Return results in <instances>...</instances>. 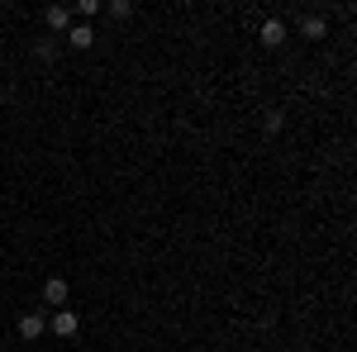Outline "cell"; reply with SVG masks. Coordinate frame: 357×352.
Wrapping results in <instances>:
<instances>
[{
	"instance_id": "obj_5",
	"label": "cell",
	"mask_w": 357,
	"mask_h": 352,
	"mask_svg": "<svg viewBox=\"0 0 357 352\" xmlns=\"http://www.w3.org/2000/svg\"><path fill=\"white\" fill-rule=\"evenodd\" d=\"M67 296H72V291H67V281H62V276H48V281H43V305L67 309Z\"/></svg>"
},
{
	"instance_id": "obj_9",
	"label": "cell",
	"mask_w": 357,
	"mask_h": 352,
	"mask_svg": "<svg viewBox=\"0 0 357 352\" xmlns=\"http://www.w3.org/2000/svg\"><path fill=\"white\" fill-rule=\"evenodd\" d=\"M77 15H82L86 24H91V20H96V15H100V0H82V5H77Z\"/></svg>"
},
{
	"instance_id": "obj_3",
	"label": "cell",
	"mask_w": 357,
	"mask_h": 352,
	"mask_svg": "<svg viewBox=\"0 0 357 352\" xmlns=\"http://www.w3.org/2000/svg\"><path fill=\"white\" fill-rule=\"evenodd\" d=\"M48 333V314H38V309H29V314H20V338H43Z\"/></svg>"
},
{
	"instance_id": "obj_11",
	"label": "cell",
	"mask_w": 357,
	"mask_h": 352,
	"mask_svg": "<svg viewBox=\"0 0 357 352\" xmlns=\"http://www.w3.org/2000/svg\"><path fill=\"white\" fill-rule=\"evenodd\" d=\"M262 124H267V134H276V129H281V109H267V119H262Z\"/></svg>"
},
{
	"instance_id": "obj_1",
	"label": "cell",
	"mask_w": 357,
	"mask_h": 352,
	"mask_svg": "<svg viewBox=\"0 0 357 352\" xmlns=\"http://www.w3.org/2000/svg\"><path fill=\"white\" fill-rule=\"evenodd\" d=\"M286 33H291V29H286V20H262V29H257V43H262V48H281V43H286Z\"/></svg>"
},
{
	"instance_id": "obj_2",
	"label": "cell",
	"mask_w": 357,
	"mask_h": 352,
	"mask_svg": "<svg viewBox=\"0 0 357 352\" xmlns=\"http://www.w3.org/2000/svg\"><path fill=\"white\" fill-rule=\"evenodd\" d=\"M48 328H53L57 338H77V333H82V319H77L72 309H57L53 319H48Z\"/></svg>"
},
{
	"instance_id": "obj_10",
	"label": "cell",
	"mask_w": 357,
	"mask_h": 352,
	"mask_svg": "<svg viewBox=\"0 0 357 352\" xmlns=\"http://www.w3.org/2000/svg\"><path fill=\"white\" fill-rule=\"evenodd\" d=\"M110 15H114V20H129V15H134V5H129V0H110Z\"/></svg>"
},
{
	"instance_id": "obj_6",
	"label": "cell",
	"mask_w": 357,
	"mask_h": 352,
	"mask_svg": "<svg viewBox=\"0 0 357 352\" xmlns=\"http://www.w3.org/2000/svg\"><path fill=\"white\" fill-rule=\"evenodd\" d=\"M43 24L53 29V33H67V29H72V10H67V5H48V10H43Z\"/></svg>"
},
{
	"instance_id": "obj_4",
	"label": "cell",
	"mask_w": 357,
	"mask_h": 352,
	"mask_svg": "<svg viewBox=\"0 0 357 352\" xmlns=\"http://www.w3.org/2000/svg\"><path fill=\"white\" fill-rule=\"evenodd\" d=\"M62 38H67V48H77V53L96 48V29H91V24H72L67 33H62Z\"/></svg>"
},
{
	"instance_id": "obj_8",
	"label": "cell",
	"mask_w": 357,
	"mask_h": 352,
	"mask_svg": "<svg viewBox=\"0 0 357 352\" xmlns=\"http://www.w3.org/2000/svg\"><path fill=\"white\" fill-rule=\"evenodd\" d=\"M33 53H38V62H53V57H57V38H43Z\"/></svg>"
},
{
	"instance_id": "obj_7",
	"label": "cell",
	"mask_w": 357,
	"mask_h": 352,
	"mask_svg": "<svg viewBox=\"0 0 357 352\" xmlns=\"http://www.w3.org/2000/svg\"><path fill=\"white\" fill-rule=\"evenodd\" d=\"M301 38H324V33H329V20H324V15H301Z\"/></svg>"
}]
</instances>
